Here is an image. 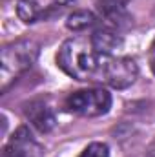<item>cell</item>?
I'll return each mask as SVG.
<instances>
[{
    "label": "cell",
    "mask_w": 155,
    "mask_h": 157,
    "mask_svg": "<svg viewBox=\"0 0 155 157\" xmlns=\"http://www.w3.org/2000/svg\"><path fill=\"white\" fill-rule=\"evenodd\" d=\"M106 55L99 51L88 39H68L57 53L59 68L78 82H99L102 78Z\"/></svg>",
    "instance_id": "6da1fadb"
},
{
    "label": "cell",
    "mask_w": 155,
    "mask_h": 157,
    "mask_svg": "<svg viewBox=\"0 0 155 157\" xmlns=\"http://www.w3.org/2000/svg\"><path fill=\"white\" fill-rule=\"evenodd\" d=\"M40 46L31 39H20L2 48L0 55V91L6 93L39 59Z\"/></svg>",
    "instance_id": "7a4b0ae2"
},
{
    "label": "cell",
    "mask_w": 155,
    "mask_h": 157,
    "mask_svg": "<svg viewBox=\"0 0 155 157\" xmlns=\"http://www.w3.org/2000/svg\"><path fill=\"white\" fill-rule=\"evenodd\" d=\"M113 104L112 93L104 88H86L73 91L66 97L64 108L78 117H102L110 112Z\"/></svg>",
    "instance_id": "3957f363"
},
{
    "label": "cell",
    "mask_w": 155,
    "mask_h": 157,
    "mask_svg": "<svg viewBox=\"0 0 155 157\" xmlns=\"http://www.w3.org/2000/svg\"><path fill=\"white\" fill-rule=\"evenodd\" d=\"M137 77H139V66L133 59L115 53L106 55L100 84H106L115 90H126L137 80Z\"/></svg>",
    "instance_id": "277c9868"
},
{
    "label": "cell",
    "mask_w": 155,
    "mask_h": 157,
    "mask_svg": "<svg viewBox=\"0 0 155 157\" xmlns=\"http://www.w3.org/2000/svg\"><path fill=\"white\" fill-rule=\"evenodd\" d=\"M42 146L28 126H18L2 146L0 157H40Z\"/></svg>",
    "instance_id": "5b68a950"
},
{
    "label": "cell",
    "mask_w": 155,
    "mask_h": 157,
    "mask_svg": "<svg viewBox=\"0 0 155 157\" xmlns=\"http://www.w3.org/2000/svg\"><path fill=\"white\" fill-rule=\"evenodd\" d=\"M64 6H66V2H60V0H55L51 6H46V7H42L37 0H18V4H17V15H18V18L22 22L33 24V22L42 20V18H47L51 13L60 11Z\"/></svg>",
    "instance_id": "8992f818"
},
{
    "label": "cell",
    "mask_w": 155,
    "mask_h": 157,
    "mask_svg": "<svg viewBox=\"0 0 155 157\" xmlns=\"http://www.w3.org/2000/svg\"><path fill=\"white\" fill-rule=\"evenodd\" d=\"M24 112H26V117L29 119V122H31L39 132H42V133L51 132V130L55 128V124H57V119H55L53 110H51L46 102H42V101H33V102H29Z\"/></svg>",
    "instance_id": "52a82bcc"
},
{
    "label": "cell",
    "mask_w": 155,
    "mask_h": 157,
    "mask_svg": "<svg viewBox=\"0 0 155 157\" xmlns=\"http://www.w3.org/2000/svg\"><path fill=\"white\" fill-rule=\"evenodd\" d=\"M89 40L102 53H113L117 48L122 44V39H120L119 31L115 28H112V26H106V24H102V28L95 29V33L91 35Z\"/></svg>",
    "instance_id": "ba28073f"
},
{
    "label": "cell",
    "mask_w": 155,
    "mask_h": 157,
    "mask_svg": "<svg viewBox=\"0 0 155 157\" xmlns=\"http://www.w3.org/2000/svg\"><path fill=\"white\" fill-rule=\"evenodd\" d=\"M128 2L130 0H99L97 9L100 13V20L106 26H112L117 29V26L120 24V17L126 11Z\"/></svg>",
    "instance_id": "9c48e42d"
},
{
    "label": "cell",
    "mask_w": 155,
    "mask_h": 157,
    "mask_svg": "<svg viewBox=\"0 0 155 157\" xmlns=\"http://www.w3.org/2000/svg\"><path fill=\"white\" fill-rule=\"evenodd\" d=\"M95 24H97V17L91 11H84V9L73 11L66 20V26L73 31H84V29H88Z\"/></svg>",
    "instance_id": "30bf717a"
},
{
    "label": "cell",
    "mask_w": 155,
    "mask_h": 157,
    "mask_svg": "<svg viewBox=\"0 0 155 157\" xmlns=\"http://www.w3.org/2000/svg\"><path fill=\"white\" fill-rule=\"evenodd\" d=\"M78 157H110V146L106 143H89Z\"/></svg>",
    "instance_id": "8fae6325"
},
{
    "label": "cell",
    "mask_w": 155,
    "mask_h": 157,
    "mask_svg": "<svg viewBox=\"0 0 155 157\" xmlns=\"http://www.w3.org/2000/svg\"><path fill=\"white\" fill-rule=\"evenodd\" d=\"M150 66H152V71L155 73V44L152 46V51H150Z\"/></svg>",
    "instance_id": "7c38bea8"
}]
</instances>
